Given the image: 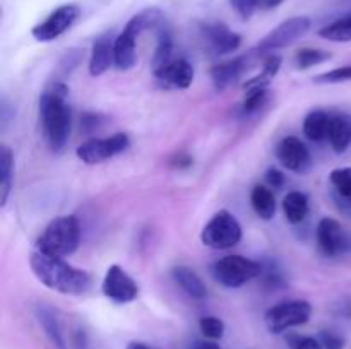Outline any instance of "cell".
I'll return each instance as SVG.
<instances>
[{
    "label": "cell",
    "mask_w": 351,
    "mask_h": 349,
    "mask_svg": "<svg viewBox=\"0 0 351 349\" xmlns=\"http://www.w3.org/2000/svg\"><path fill=\"white\" fill-rule=\"evenodd\" d=\"M29 266L36 279L45 287L57 293L79 296V294H84L91 286V277L86 270L77 269L58 257L45 255L36 250L31 253Z\"/></svg>",
    "instance_id": "cell-1"
},
{
    "label": "cell",
    "mask_w": 351,
    "mask_h": 349,
    "mask_svg": "<svg viewBox=\"0 0 351 349\" xmlns=\"http://www.w3.org/2000/svg\"><path fill=\"white\" fill-rule=\"evenodd\" d=\"M67 94V86L55 82L40 98L41 127L48 144L55 151L62 149L71 137L72 109Z\"/></svg>",
    "instance_id": "cell-2"
},
{
    "label": "cell",
    "mask_w": 351,
    "mask_h": 349,
    "mask_svg": "<svg viewBox=\"0 0 351 349\" xmlns=\"http://www.w3.org/2000/svg\"><path fill=\"white\" fill-rule=\"evenodd\" d=\"M81 242V226L75 216L55 218L36 240V250L50 257L72 255Z\"/></svg>",
    "instance_id": "cell-3"
},
{
    "label": "cell",
    "mask_w": 351,
    "mask_h": 349,
    "mask_svg": "<svg viewBox=\"0 0 351 349\" xmlns=\"http://www.w3.org/2000/svg\"><path fill=\"white\" fill-rule=\"evenodd\" d=\"M161 24V14L156 9H146L127 23L113 43V65L119 70H129L136 64V44L141 33Z\"/></svg>",
    "instance_id": "cell-4"
},
{
    "label": "cell",
    "mask_w": 351,
    "mask_h": 349,
    "mask_svg": "<svg viewBox=\"0 0 351 349\" xmlns=\"http://www.w3.org/2000/svg\"><path fill=\"white\" fill-rule=\"evenodd\" d=\"M211 274L218 284L228 289H237L263 274V266L256 260L242 255H226L216 260L211 267Z\"/></svg>",
    "instance_id": "cell-5"
},
{
    "label": "cell",
    "mask_w": 351,
    "mask_h": 349,
    "mask_svg": "<svg viewBox=\"0 0 351 349\" xmlns=\"http://www.w3.org/2000/svg\"><path fill=\"white\" fill-rule=\"evenodd\" d=\"M242 240V226L230 211H219L201 231V242L215 250H228Z\"/></svg>",
    "instance_id": "cell-6"
},
{
    "label": "cell",
    "mask_w": 351,
    "mask_h": 349,
    "mask_svg": "<svg viewBox=\"0 0 351 349\" xmlns=\"http://www.w3.org/2000/svg\"><path fill=\"white\" fill-rule=\"evenodd\" d=\"M312 315L311 303L304 300L285 301V303L274 305L264 315V322L271 334H281L297 325L307 324Z\"/></svg>",
    "instance_id": "cell-7"
},
{
    "label": "cell",
    "mask_w": 351,
    "mask_h": 349,
    "mask_svg": "<svg viewBox=\"0 0 351 349\" xmlns=\"http://www.w3.org/2000/svg\"><path fill=\"white\" fill-rule=\"evenodd\" d=\"M130 139L127 133L117 132L112 137H103V139H89L82 142L75 149V156L86 164H99L117 154L123 153L129 147Z\"/></svg>",
    "instance_id": "cell-8"
},
{
    "label": "cell",
    "mask_w": 351,
    "mask_h": 349,
    "mask_svg": "<svg viewBox=\"0 0 351 349\" xmlns=\"http://www.w3.org/2000/svg\"><path fill=\"white\" fill-rule=\"evenodd\" d=\"M79 14H81V10L74 3H65V5L57 7L47 19L33 27L31 34H33L34 40L41 41V43L57 40L65 31L71 29L72 24L79 19Z\"/></svg>",
    "instance_id": "cell-9"
},
{
    "label": "cell",
    "mask_w": 351,
    "mask_h": 349,
    "mask_svg": "<svg viewBox=\"0 0 351 349\" xmlns=\"http://www.w3.org/2000/svg\"><path fill=\"white\" fill-rule=\"evenodd\" d=\"M311 29V19L305 16H295L290 19L283 21L280 26H276L274 29H271L263 40L257 44V50L259 51H273L280 50V48L288 47L293 41H297L298 38L304 36L307 31Z\"/></svg>",
    "instance_id": "cell-10"
},
{
    "label": "cell",
    "mask_w": 351,
    "mask_h": 349,
    "mask_svg": "<svg viewBox=\"0 0 351 349\" xmlns=\"http://www.w3.org/2000/svg\"><path fill=\"white\" fill-rule=\"evenodd\" d=\"M101 291L110 301L119 305L130 303L139 294V287H137L136 281L117 263H113V266L106 269V274L101 283Z\"/></svg>",
    "instance_id": "cell-11"
},
{
    "label": "cell",
    "mask_w": 351,
    "mask_h": 349,
    "mask_svg": "<svg viewBox=\"0 0 351 349\" xmlns=\"http://www.w3.org/2000/svg\"><path fill=\"white\" fill-rule=\"evenodd\" d=\"M315 238L326 257L346 255L351 250V238L336 219L322 218L315 229Z\"/></svg>",
    "instance_id": "cell-12"
},
{
    "label": "cell",
    "mask_w": 351,
    "mask_h": 349,
    "mask_svg": "<svg viewBox=\"0 0 351 349\" xmlns=\"http://www.w3.org/2000/svg\"><path fill=\"white\" fill-rule=\"evenodd\" d=\"M276 157L281 166L297 174H305L312 166V156L307 146L297 137H285L276 147Z\"/></svg>",
    "instance_id": "cell-13"
},
{
    "label": "cell",
    "mask_w": 351,
    "mask_h": 349,
    "mask_svg": "<svg viewBox=\"0 0 351 349\" xmlns=\"http://www.w3.org/2000/svg\"><path fill=\"white\" fill-rule=\"evenodd\" d=\"M202 38L208 43L209 50L216 55L232 53L242 43L240 34L230 31L223 23L204 24L202 26Z\"/></svg>",
    "instance_id": "cell-14"
},
{
    "label": "cell",
    "mask_w": 351,
    "mask_h": 349,
    "mask_svg": "<svg viewBox=\"0 0 351 349\" xmlns=\"http://www.w3.org/2000/svg\"><path fill=\"white\" fill-rule=\"evenodd\" d=\"M154 77L168 88L187 89L194 82V67L187 60H171L165 67L154 70Z\"/></svg>",
    "instance_id": "cell-15"
},
{
    "label": "cell",
    "mask_w": 351,
    "mask_h": 349,
    "mask_svg": "<svg viewBox=\"0 0 351 349\" xmlns=\"http://www.w3.org/2000/svg\"><path fill=\"white\" fill-rule=\"evenodd\" d=\"M113 43L115 40L108 36V34H103L98 40L93 43L91 48V57H89V74L93 77H99V75L105 74L113 64Z\"/></svg>",
    "instance_id": "cell-16"
},
{
    "label": "cell",
    "mask_w": 351,
    "mask_h": 349,
    "mask_svg": "<svg viewBox=\"0 0 351 349\" xmlns=\"http://www.w3.org/2000/svg\"><path fill=\"white\" fill-rule=\"evenodd\" d=\"M329 144L335 153L343 154L351 144V116L346 113H336L331 116V127H329Z\"/></svg>",
    "instance_id": "cell-17"
},
{
    "label": "cell",
    "mask_w": 351,
    "mask_h": 349,
    "mask_svg": "<svg viewBox=\"0 0 351 349\" xmlns=\"http://www.w3.org/2000/svg\"><path fill=\"white\" fill-rule=\"evenodd\" d=\"M245 65V57H237L233 58V60L215 65V67L211 68V79L215 88L218 89V91H223V89L228 88L230 84H233V82L242 75Z\"/></svg>",
    "instance_id": "cell-18"
},
{
    "label": "cell",
    "mask_w": 351,
    "mask_h": 349,
    "mask_svg": "<svg viewBox=\"0 0 351 349\" xmlns=\"http://www.w3.org/2000/svg\"><path fill=\"white\" fill-rule=\"evenodd\" d=\"M171 276H173L175 283L185 291L191 298L194 300H204L208 296V287L202 283L201 277L194 272L192 269L184 266H178L171 270Z\"/></svg>",
    "instance_id": "cell-19"
},
{
    "label": "cell",
    "mask_w": 351,
    "mask_h": 349,
    "mask_svg": "<svg viewBox=\"0 0 351 349\" xmlns=\"http://www.w3.org/2000/svg\"><path fill=\"white\" fill-rule=\"evenodd\" d=\"M34 313H36L38 322H40L41 328L45 331L47 337L50 339L51 344H53L57 349H65V339L64 335H62L57 313H55L50 307H45V305L36 307Z\"/></svg>",
    "instance_id": "cell-20"
},
{
    "label": "cell",
    "mask_w": 351,
    "mask_h": 349,
    "mask_svg": "<svg viewBox=\"0 0 351 349\" xmlns=\"http://www.w3.org/2000/svg\"><path fill=\"white\" fill-rule=\"evenodd\" d=\"M331 116L322 109L311 112L304 120V133L312 142H321L328 139L329 127H331Z\"/></svg>",
    "instance_id": "cell-21"
},
{
    "label": "cell",
    "mask_w": 351,
    "mask_h": 349,
    "mask_svg": "<svg viewBox=\"0 0 351 349\" xmlns=\"http://www.w3.org/2000/svg\"><path fill=\"white\" fill-rule=\"evenodd\" d=\"M285 218L290 224H300L308 214V197L304 192H290L283 198Z\"/></svg>",
    "instance_id": "cell-22"
},
{
    "label": "cell",
    "mask_w": 351,
    "mask_h": 349,
    "mask_svg": "<svg viewBox=\"0 0 351 349\" xmlns=\"http://www.w3.org/2000/svg\"><path fill=\"white\" fill-rule=\"evenodd\" d=\"M250 202H252V207L256 211V214L259 216L264 221H269L276 214V198L274 194L271 192V188L264 187V185H256L250 192Z\"/></svg>",
    "instance_id": "cell-23"
},
{
    "label": "cell",
    "mask_w": 351,
    "mask_h": 349,
    "mask_svg": "<svg viewBox=\"0 0 351 349\" xmlns=\"http://www.w3.org/2000/svg\"><path fill=\"white\" fill-rule=\"evenodd\" d=\"M335 195L343 211L351 212V168H338L329 174Z\"/></svg>",
    "instance_id": "cell-24"
},
{
    "label": "cell",
    "mask_w": 351,
    "mask_h": 349,
    "mask_svg": "<svg viewBox=\"0 0 351 349\" xmlns=\"http://www.w3.org/2000/svg\"><path fill=\"white\" fill-rule=\"evenodd\" d=\"M14 156L7 146L0 147V205H5L12 190Z\"/></svg>",
    "instance_id": "cell-25"
},
{
    "label": "cell",
    "mask_w": 351,
    "mask_h": 349,
    "mask_svg": "<svg viewBox=\"0 0 351 349\" xmlns=\"http://www.w3.org/2000/svg\"><path fill=\"white\" fill-rule=\"evenodd\" d=\"M171 51H173V38H171L170 29L165 24H160L158 26V44L153 55V72L170 64Z\"/></svg>",
    "instance_id": "cell-26"
},
{
    "label": "cell",
    "mask_w": 351,
    "mask_h": 349,
    "mask_svg": "<svg viewBox=\"0 0 351 349\" xmlns=\"http://www.w3.org/2000/svg\"><path fill=\"white\" fill-rule=\"evenodd\" d=\"M319 36L329 41H336V43H346V41H351V12L339 17V19H336L335 23L322 27V29L319 31Z\"/></svg>",
    "instance_id": "cell-27"
},
{
    "label": "cell",
    "mask_w": 351,
    "mask_h": 349,
    "mask_svg": "<svg viewBox=\"0 0 351 349\" xmlns=\"http://www.w3.org/2000/svg\"><path fill=\"white\" fill-rule=\"evenodd\" d=\"M232 7L240 14L242 19H249L257 10H269L283 3L285 0H230Z\"/></svg>",
    "instance_id": "cell-28"
},
{
    "label": "cell",
    "mask_w": 351,
    "mask_h": 349,
    "mask_svg": "<svg viewBox=\"0 0 351 349\" xmlns=\"http://www.w3.org/2000/svg\"><path fill=\"white\" fill-rule=\"evenodd\" d=\"M331 53L324 50H315V48H302L295 53V65L298 68H311L314 65L322 64V62L329 60Z\"/></svg>",
    "instance_id": "cell-29"
},
{
    "label": "cell",
    "mask_w": 351,
    "mask_h": 349,
    "mask_svg": "<svg viewBox=\"0 0 351 349\" xmlns=\"http://www.w3.org/2000/svg\"><path fill=\"white\" fill-rule=\"evenodd\" d=\"M245 91L247 94L242 103V113L249 115V113L257 112L264 105L267 98V86H247Z\"/></svg>",
    "instance_id": "cell-30"
},
{
    "label": "cell",
    "mask_w": 351,
    "mask_h": 349,
    "mask_svg": "<svg viewBox=\"0 0 351 349\" xmlns=\"http://www.w3.org/2000/svg\"><path fill=\"white\" fill-rule=\"evenodd\" d=\"M199 328H201L202 335L209 341H218L225 335V324L218 317H202L199 320Z\"/></svg>",
    "instance_id": "cell-31"
},
{
    "label": "cell",
    "mask_w": 351,
    "mask_h": 349,
    "mask_svg": "<svg viewBox=\"0 0 351 349\" xmlns=\"http://www.w3.org/2000/svg\"><path fill=\"white\" fill-rule=\"evenodd\" d=\"M345 81H351V65L332 68V70L324 72V74L315 77V82H319V84H336V82Z\"/></svg>",
    "instance_id": "cell-32"
},
{
    "label": "cell",
    "mask_w": 351,
    "mask_h": 349,
    "mask_svg": "<svg viewBox=\"0 0 351 349\" xmlns=\"http://www.w3.org/2000/svg\"><path fill=\"white\" fill-rule=\"evenodd\" d=\"M290 349H324L319 339L308 337V335H297L291 334L287 339Z\"/></svg>",
    "instance_id": "cell-33"
},
{
    "label": "cell",
    "mask_w": 351,
    "mask_h": 349,
    "mask_svg": "<svg viewBox=\"0 0 351 349\" xmlns=\"http://www.w3.org/2000/svg\"><path fill=\"white\" fill-rule=\"evenodd\" d=\"M319 342H321L322 348L324 349H343L345 348V339L331 331H322L321 334H319Z\"/></svg>",
    "instance_id": "cell-34"
},
{
    "label": "cell",
    "mask_w": 351,
    "mask_h": 349,
    "mask_svg": "<svg viewBox=\"0 0 351 349\" xmlns=\"http://www.w3.org/2000/svg\"><path fill=\"white\" fill-rule=\"evenodd\" d=\"M280 68H281V57H278V55H271V57H267L266 60H264L261 75H263L264 79H267V81H271V79L280 72Z\"/></svg>",
    "instance_id": "cell-35"
},
{
    "label": "cell",
    "mask_w": 351,
    "mask_h": 349,
    "mask_svg": "<svg viewBox=\"0 0 351 349\" xmlns=\"http://www.w3.org/2000/svg\"><path fill=\"white\" fill-rule=\"evenodd\" d=\"M266 180L273 188H281L285 183V174L280 170H276V168H271L266 173Z\"/></svg>",
    "instance_id": "cell-36"
},
{
    "label": "cell",
    "mask_w": 351,
    "mask_h": 349,
    "mask_svg": "<svg viewBox=\"0 0 351 349\" xmlns=\"http://www.w3.org/2000/svg\"><path fill=\"white\" fill-rule=\"evenodd\" d=\"M74 348L75 349H88V339L82 331H77L74 334Z\"/></svg>",
    "instance_id": "cell-37"
},
{
    "label": "cell",
    "mask_w": 351,
    "mask_h": 349,
    "mask_svg": "<svg viewBox=\"0 0 351 349\" xmlns=\"http://www.w3.org/2000/svg\"><path fill=\"white\" fill-rule=\"evenodd\" d=\"M171 164L177 168H187L192 164V157L187 156V154H178V156L171 161Z\"/></svg>",
    "instance_id": "cell-38"
},
{
    "label": "cell",
    "mask_w": 351,
    "mask_h": 349,
    "mask_svg": "<svg viewBox=\"0 0 351 349\" xmlns=\"http://www.w3.org/2000/svg\"><path fill=\"white\" fill-rule=\"evenodd\" d=\"M194 349H221L215 341H202L195 344Z\"/></svg>",
    "instance_id": "cell-39"
},
{
    "label": "cell",
    "mask_w": 351,
    "mask_h": 349,
    "mask_svg": "<svg viewBox=\"0 0 351 349\" xmlns=\"http://www.w3.org/2000/svg\"><path fill=\"white\" fill-rule=\"evenodd\" d=\"M127 349H153V348H149V346L144 344V342H129Z\"/></svg>",
    "instance_id": "cell-40"
}]
</instances>
